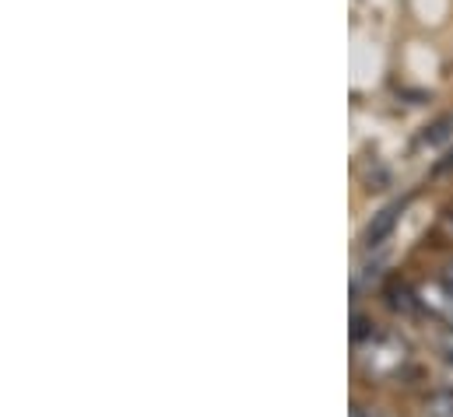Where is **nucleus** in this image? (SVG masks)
Masks as SVG:
<instances>
[{"instance_id":"423d86ee","label":"nucleus","mask_w":453,"mask_h":417,"mask_svg":"<svg viewBox=\"0 0 453 417\" xmlns=\"http://www.w3.org/2000/svg\"><path fill=\"white\" fill-rule=\"evenodd\" d=\"M443 281H447V284H450V288H453V267H447V274H443Z\"/></svg>"},{"instance_id":"20e7f679","label":"nucleus","mask_w":453,"mask_h":417,"mask_svg":"<svg viewBox=\"0 0 453 417\" xmlns=\"http://www.w3.org/2000/svg\"><path fill=\"white\" fill-rule=\"evenodd\" d=\"M440 347H443V354H447V361L453 365V330L450 333H443V340H440Z\"/></svg>"},{"instance_id":"f257e3e1","label":"nucleus","mask_w":453,"mask_h":417,"mask_svg":"<svg viewBox=\"0 0 453 417\" xmlns=\"http://www.w3.org/2000/svg\"><path fill=\"white\" fill-rule=\"evenodd\" d=\"M418 302H422L426 313H433L447 330H453V288L447 284V281L418 288Z\"/></svg>"},{"instance_id":"39448f33","label":"nucleus","mask_w":453,"mask_h":417,"mask_svg":"<svg viewBox=\"0 0 453 417\" xmlns=\"http://www.w3.org/2000/svg\"><path fill=\"white\" fill-rule=\"evenodd\" d=\"M436 172H453V151L440 162V165H436Z\"/></svg>"},{"instance_id":"7ed1b4c3","label":"nucleus","mask_w":453,"mask_h":417,"mask_svg":"<svg viewBox=\"0 0 453 417\" xmlns=\"http://www.w3.org/2000/svg\"><path fill=\"white\" fill-rule=\"evenodd\" d=\"M429 417H453V390L436 393V397L429 400Z\"/></svg>"},{"instance_id":"0eeeda50","label":"nucleus","mask_w":453,"mask_h":417,"mask_svg":"<svg viewBox=\"0 0 453 417\" xmlns=\"http://www.w3.org/2000/svg\"><path fill=\"white\" fill-rule=\"evenodd\" d=\"M351 417H365V414H362V407H351Z\"/></svg>"},{"instance_id":"f03ea898","label":"nucleus","mask_w":453,"mask_h":417,"mask_svg":"<svg viewBox=\"0 0 453 417\" xmlns=\"http://www.w3.org/2000/svg\"><path fill=\"white\" fill-rule=\"evenodd\" d=\"M408 208V201H394L390 208H383L376 214V221H369V228H365V246H380L387 235H390V228L397 224V217L404 214Z\"/></svg>"}]
</instances>
